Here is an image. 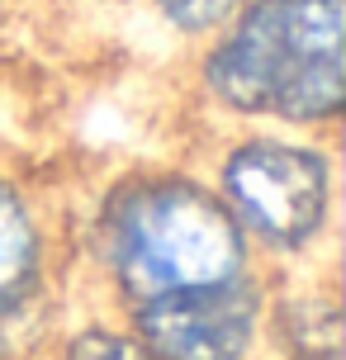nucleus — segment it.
Returning <instances> with one entry per match:
<instances>
[{"label": "nucleus", "mask_w": 346, "mask_h": 360, "mask_svg": "<svg viewBox=\"0 0 346 360\" xmlns=\"http://www.w3.org/2000/svg\"><path fill=\"white\" fill-rule=\"evenodd\" d=\"M342 0H247L209 62L223 105L285 119L342 109Z\"/></svg>", "instance_id": "f257e3e1"}, {"label": "nucleus", "mask_w": 346, "mask_h": 360, "mask_svg": "<svg viewBox=\"0 0 346 360\" xmlns=\"http://www.w3.org/2000/svg\"><path fill=\"white\" fill-rule=\"evenodd\" d=\"M114 275L138 299L185 285H214L242 270V228L233 209L185 185V180H152L128 190L110 214L105 233Z\"/></svg>", "instance_id": "f03ea898"}, {"label": "nucleus", "mask_w": 346, "mask_h": 360, "mask_svg": "<svg viewBox=\"0 0 346 360\" xmlns=\"http://www.w3.org/2000/svg\"><path fill=\"white\" fill-rule=\"evenodd\" d=\"M223 190L261 242L299 247L328 214V162L290 143H247L223 166Z\"/></svg>", "instance_id": "7ed1b4c3"}, {"label": "nucleus", "mask_w": 346, "mask_h": 360, "mask_svg": "<svg viewBox=\"0 0 346 360\" xmlns=\"http://www.w3.org/2000/svg\"><path fill=\"white\" fill-rule=\"evenodd\" d=\"M138 332L157 360H242L256 332V289L228 275L214 285L147 294Z\"/></svg>", "instance_id": "20e7f679"}, {"label": "nucleus", "mask_w": 346, "mask_h": 360, "mask_svg": "<svg viewBox=\"0 0 346 360\" xmlns=\"http://www.w3.org/2000/svg\"><path fill=\"white\" fill-rule=\"evenodd\" d=\"M34 266H38L34 218L15 190L0 185V308L24 294V285L34 280Z\"/></svg>", "instance_id": "39448f33"}, {"label": "nucleus", "mask_w": 346, "mask_h": 360, "mask_svg": "<svg viewBox=\"0 0 346 360\" xmlns=\"http://www.w3.org/2000/svg\"><path fill=\"white\" fill-rule=\"evenodd\" d=\"M242 5H247V0H157V10H162L176 29H185V34L219 29V24H228Z\"/></svg>", "instance_id": "423d86ee"}, {"label": "nucleus", "mask_w": 346, "mask_h": 360, "mask_svg": "<svg viewBox=\"0 0 346 360\" xmlns=\"http://www.w3.org/2000/svg\"><path fill=\"white\" fill-rule=\"evenodd\" d=\"M62 360H152V351L128 337H114V332H81Z\"/></svg>", "instance_id": "0eeeda50"}]
</instances>
